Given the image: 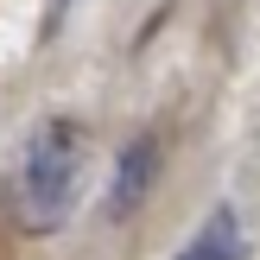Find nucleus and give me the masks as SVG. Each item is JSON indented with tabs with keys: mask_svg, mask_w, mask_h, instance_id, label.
Here are the masks:
<instances>
[{
	"mask_svg": "<svg viewBox=\"0 0 260 260\" xmlns=\"http://www.w3.org/2000/svg\"><path fill=\"white\" fill-rule=\"evenodd\" d=\"M241 254H248V235H241V216L229 210V203H222V210H210V216H203V229L178 248V260H241Z\"/></svg>",
	"mask_w": 260,
	"mask_h": 260,
	"instance_id": "7ed1b4c3",
	"label": "nucleus"
},
{
	"mask_svg": "<svg viewBox=\"0 0 260 260\" xmlns=\"http://www.w3.org/2000/svg\"><path fill=\"white\" fill-rule=\"evenodd\" d=\"M152 172H159V140H152V134H140L134 146L121 152V165H114L108 216H134L140 203H146V190H152Z\"/></svg>",
	"mask_w": 260,
	"mask_h": 260,
	"instance_id": "f03ea898",
	"label": "nucleus"
},
{
	"mask_svg": "<svg viewBox=\"0 0 260 260\" xmlns=\"http://www.w3.org/2000/svg\"><path fill=\"white\" fill-rule=\"evenodd\" d=\"M89 178V140L76 121H38L7 165V210L25 235H51L76 210Z\"/></svg>",
	"mask_w": 260,
	"mask_h": 260,
	"instance_id": "f257e3e1",
	"label": "nucleus"
}]
</instances>
